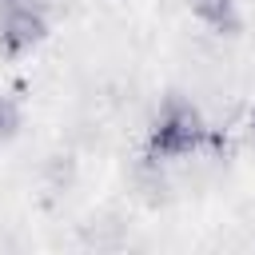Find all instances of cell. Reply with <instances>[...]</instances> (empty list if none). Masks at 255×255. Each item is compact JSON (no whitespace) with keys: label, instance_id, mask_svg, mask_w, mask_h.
I'll return each instance as SVG.
<instances>
[{"label":"cell","instance_id":"obj_3","mask_svg":"<svg viewBox=\"0 0 255 255\" xmlns=\"http://www.w3.org/2000/svg\"><path fill=\"white\" fill-rule=\"evenodd\" d=\"M187 8H191V16L199 24H207L219 36H235L239 32V8H235V0H187Z\"/></svg>","mask_w":255,"mask_h":255},{"label":"cell","instance_id":"obj_4","mask_svg":"<svg viewBox=\"0 0 255 255\" xmlns=\"http://www.w3.org/2000/svg\"><path fill=\"white\" fill-rule=\"evenodd\" d=\"M20 131V108L12 96H0V143H8Z\"/></svg>","mask_w":255,"mask_h":255},{"label":"cell","instance_id":"obj_5","mask_svg":"<svg viewBox=\"0 0 255 255\" xmlns=\"http://www.w3.org/2000/svg\"><path fill=\"white\" fill-rule=\"evenodd\" d=\"M247 139L255 143V108H251V116H247Z\"/></svg>","mask_w":255,"mask_h":255},{"label":"cell","instance_id":"obj_1","mask_svg":"<svg viewBox=\"0 0 255 255\" xmlns=\"http://www.w3.org/2000/svg\"><path fill=\"white\" fill-rule=\"evenodd\" d=\"M203 143H207V124L199 108L183 96L163 100L147 128V159H187Z\"/></svg>","mask_w":255,"mask_h":255},{"label":"cell","instance_id":"obj_2","mask_svg":"<svg viewBox=\"0 0 255 255\" xmlns=\"http://www.w3.org/2000/svg\"><path fill=\"white\" fill-rule=\"evenodd\" d=\"M48 36L40 0H0V56L20 60Z\"/></svg>","mask_w":255,"mask_h":255}]
</instances>
